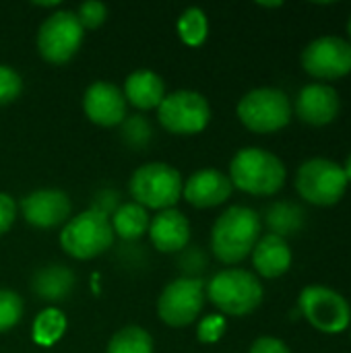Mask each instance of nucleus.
<instances>
[{"mask_svg": "<svg viewBox=\"0 0 351 353\" xmlns=\"http://www.w3.org/2000/svg\"><path fill=\"white\" fill-rule=\"evenodd\" d=\"M261 236V217L248 207H230L217 217L211 230V248L225 265L244 261L257 246Z\"/></svg>", "mask_w": 351, "mask_h": 353, "instance_id": "nucleus-1", "label": "nucleus"}, {"mask_svg": "<svg viewBox=\"0 0 351 353\" xmlns=\"http://www.w3.org/2000/svg\"><path fill=\"white\" fill-rule=\"evenodd\" d=\"M285 176L288 172L283 161L259 147H246L238 151L230 163L232 184L257 196H271L279 192L285 184Z\"/></svg>", "mask_w": 351, "mask_h": 353, "instance_id": "nucleus-2", "label": "nucleus"}, {"mask_svg": "<svg viewBox=\"0 0 351 353\" xmlns=\"http://www.w3.org/2000/svg\"><path fill=\"white\" fill-rule=\"evenodd\" d=\"M182 176L176 168L161 161H151L134 170L130 178V194L145 209L166 211L182 199Z\"/></svg>", "mask_w": 351, "mask_h": 353, "instance_id": "nucleus-3", "label": "nucleus"}, {"mask_svg": "<svg viewBox=\"0 0 351 353\" xmlns=\"http://www.w3.org/2000/svg\"><path fill=\"white\" fill-rule=\"evenodd\" d=\"M209 300L230 316H246L263 302L261 281L244 269H225L207 285Z\"/></svg>", "mask_w": 351, "mask_h": 353, "instance_id": "nucleus-4", "label": "nucleus"}, {"mask_svg": "<svg viewBox=\"0 0 351 353\" xmlns=\"http://www.w3.org/2000/svg\"><path fill=\"white\" fill-rule=\"evenodd\" d=\"M114 238L110 217L89 209L68 219L60 232V246L68 256L89 261L110 250Z\"/></svg>", "mask_w": 351, "mask_h": 353, "instance_id": "nucleus-5", "label": "nucleus"}, {"mask_svg": "<svg viewBox=\"0 0 351 353\" xmlns=\"http://www.w3.org/2000/svg\"><path fill=\"white\" fill-rule=\"evenodd\" d=\"M240 122L259 134H269L285 128L292 120L290 97L281 89H254L246 93L238 103Z\"/></svg>", "mask_w": 351, "mask_h": 353, "instance_id": "nucleus-6", "label": "nucleus"}, {"mask_svg": "<svg viewBox=\"0 0 351 353\" xmlns=\"http://www.w3.org/2000/svg\"><path fill=\"white\" fill-rule=\"evenodd\" d=\"M296 188L304 201L317 207H331L341 201L348 188L343 168L331 159H308L300 165Z\"/></svg>", "mask_w": 351, "mask_h": 353, "instance_id": "nucleus-7", "label": "nucleus"}, {"mask_svg": "<svg viewBox=\"0 0 351 353\" xmlns=\"http://www.w3.org/2000/svg\"><path fill=\"white\" fill-rule=\"evenodd\" d=\"M85 29L72 10L50 14L37 31V50L50 64H66L81 48Z\"/></svg>", "mask_w": 351, "mask_h": 353, "instance_id": "nucleus-8", "label": "nucleus"}, {"mask_svg": "<svg viewBox=\"0 0 351 353\" xmlns=\"http://www.w3.org/2000/svg\"><path fill=\"white\" fill-rule=\"evenodd\" d=\"M300 312L321 333L337 335L351 323V308L348 300L335 290L323 285L304 288L300 294Z\"/></svg>", "mask_w": 351, "mask_h": 353, "instance_id": "nucleus-9", "label": "nucleus"}, {"mask_svg": "<svg viewBox=\"0 0 351 353\" xmlns=\"http://www.w3.org/2000/svg\"><path fill=\"white\" fill-rule=\"evenodd\" d=\"M157 118L172 134H197L207 128L211 108L201 93L182 89L163 97L157 108Z\"/></svg>", "mask_w": 351, "mask_h": 353, "instance_id": "nucleus-10", "label": "nucleus"}, {"mask_svg": "<svg viewBox=\"0 0 351 353\" xmlns=\"http://www.w3.org/2000/svg\"><path fill=\"white\" fill-rule=\"evenodd\" d=\"M205 306V285L199 277H180L163 288L157 300V314L170 327L192 325Z\"/></svg>", "mask_w": 351, "mask_h": 353, "instance_id": "nucleus-11", "label": "nucleus"}, {"mask_svg": "<svg viewBox=\"0 0 351 353\" xmlns=\"http://www.w3.org/2000/svg\"><path fill=\"white\" fill-rule=\"evenodd\" d=\"M302 66L317 79H341L351 72V43L337 35L319 37L302 52Z\"/></svg>", "mask_w": 351, "mask_h": 353, "instance_id": "nucleus-12", "label": "nucleus"}, {"mask_svg": "<svg viewBox=\"0 0 351 353\" xmlns=\"http://www.w3.org/2000/svg\"><path fill=\"white\" fill-rule=\"evenodd\" d=\"M23 217L29 225L50 230L64 223L70 215V199L66 192L56 188H43L27 194L21 201Z\"/></svg>", "mask_w": 351, "mask_h": 353, "instance_id": "nucleus-13", "label": "nucleus"}, {"mask_svg": "<svg viewBox=\"0 0 351 353\" xmlns=\"http://www.w3.org/2000/svg\"><path fill=\"white\" fill-rule=\"evenodd\" d=\"M83 110L87 118L99 126H116L124 122L126 99L124 93L110 81H95L83 95Z\"/></svg>", "mask_w": 351, "mask_h": 353, "instance_id": "nucleus-14", "label": "nucleus"}, {"mask_svg": "<svg viewBox=\"0 0 351 353\" xmlns=\"http://www.w3.org/2000/svg\"><path fill=\"white\" fill-rule=\"evenodd\" d=\"M232 190H234V184L225 174L217 170H201L186 180L182 194L186 203H190L192 207L211 209V207L225 203Z\"/></svg>", "mask_w": 351, "mask_h": 353, "instance_id": "nucleus-15", "label": "nucleus"}, {"mask_svg": "<svg viewBox=\"0 0 351 353\" xmlns=\"http://www.w3.org/2000/svg\"><path fill=\"white\" fill-rule=\"evenodd\" d=\"M296 114L306 124L325 126L339 114V95L325 83L306 85L296 99Z\"/></svg>", "mask_w": 351, "mask_h": 353, "instance_id": "nucleus-16", "label": "nucleus"}, {"mask_svg": "<svg viewBox=\"0 0 351 353\" xmlns=\"http://www.w3.org/2000/svg\"><path fill=\"white\" fill-rule=\"evenodd\" d=\"M149 236L159 252H180L190 240V223L180 211L166 209L151 219Z\"/></svg>", "mask_w": 351, "mask_h": 353, "instance_id": "nucleus-17", "label": "nucleus"}, {"mask_svg": "<svg viewBox=\"0 0 351 353\" xmlns=\"http://www.w3.org/2000/svg\"><path fill=\"white\" fill-rule=\"evenodd\" d=\"M252 265L265 279H277L292 267V248L285 238L267 234L259 238L252 250Z\"/></svg>", "mask_w": 351, "mask_h": 353, "instance_id": "nucleus-18", "label": "nucleus"}, {"mask_svg": "<svg viewBox=\"0 0 351 353\" xmlns=\"http://www.w3.org/2000/svg\"><path fill=\"white\" fill-rule=\"evenodd\" d=\"M166 97V83L153 70H134L124 83V99L139 110H153Z\"/></svg>", "mask_w": 351, "mask_h": 353, "instance_id": "nucleus-19", "label": "nucleus"}, {"mask_svg": "<svg viewBox=\"0 0 351 353\" xmlns=\"http://www.w3.org/2000/svg\"><path fill=\"white\" fill-rule=\"evenodd\" d=\"M31 288L46 302H62L74 288V273L62 265H48L33 275Z\"/></svg>", "mask_w": 351, "mask_h": 353, "instance_id": "nucleus-20", "label": "nucleus"}, {"mask_svg": "<svg viewBox=\"0 0 351 353\" xmlns=\"http://www.w3.org/2000/svg\"><path fill=\"white\" fill-rule=\"evenodd\" d=\"M114 236H120L122 240H139L149 232V213L145 207L137 205V203H126L120 205L118 211L110 217Z\"/></svg>", "mask_w": 351, "mask_h": 353, "instance_id": "nucleus-21", "label": "nucleus"}, {"mask_svg": "<svg viewBox=\"0 0 351 353\" xmlns=\"http://www.w3.org/2000/svg\"><path fill=\"white\" fill-rule=\"evenodd\" d=\"M66 331V316L58 308H46L33 321V341L41 347L54 345Z\"/></svg>", "mask_w": 351, "mask_h": 353, "instance_id": "nucleus-22", "label": "nucleus"}, {"mask_svg": "<svg viewBox=\"0 0 351 353\" xmlns=\"http://www.w3.org/2000/svg\"><path fill=\"white\" fill-rule=\"evenodd\" d=\"M106 353H153V339L143 327L130 325L110 339Z\"/></svg>", "mask_w": 351, "mask_h": 353, "instance_id": "nucleus-23", "label": "nucleus"}, {"mask_svg": "<svg viewBox=\"0 0 351 353\" xmlns=\"http://www.w3.org/2000/svg\"><path fill=\"white\" fill-rule=\"evenodd\" d=\"M178 33L186 46H192V48L201 46L209 33V23H207L205 12L197 6L184 10L182 17L178 19Z\"/></svg>", "mask_w": 351, "mask_h": 353, "instance_id": "nucleus-24", "label": "nucleus"}, {"mask_svg": "<svg viewBox=\"0 0 351 353\" xmlns=\"http://www.w3.org/2000/svg\"><path fill=\"white\" fill-rule=\"evenodd\" d=\"M267 221L273 230L275 236H288L294 234L300 225H302V211L298 207L285 205V203H277L269 209Z\"/></svg>", "mask_w": 351, "mask_h": 353, "instance_id": "nucleus-25", "label": "nucleus"}, {"mask_svg": "<svg viewBox=\"0 0 351 353\" xmlns=\"http://www.w3.org/2000/svg\"><path fill=\"white\" fill-rule=\"evenodd\" d=\"M23 316V300L10 292L0 290V333L10 331Z\"/></svg>", "mask_w": 351, "mask_h": 353, "instance_id": "nucleus-26", "label": "nucleus"}, {"mask_svg": "<svg viewBox=\"0 0 351 353\" xmlns=\"http://www.w3.org/2000/svg\"><path fill=\"white\" fill-rule=\"evenodd\" d=\"M151 134H153V130H151L149 122H147L143 116H132V118H128V120L124 122V126H122V139H124L130 147H134V149L145 147V145L151 141Z\"/></svg>", "mask_w": 351, "mask_h": 353, "instance_id": "nucleus-27", "label": "nucleus"}, {"mask_svg": "<svg viewBox=\"0 0 351 353\" xmlns=\"http://www.w3.org/2000/svg\"><path fill=\"white\" fill-rule=\"evenodd\" d=\"M21 89H23L21 74L10 66L0 64V105L14 101L21 95Z\"/></svg>", "mask_w": 351, "mask_h": 353, "instance_id": "nucleus-28", "label": "nucleus"}, {"mask_svg": "<svg viewBox=\"0 0 351 353\" xmlns=\"http://www.w3.org/2000/svg\"><path fill=\"white\" fill-rule=\"evenodd\" d=\"M228 329V323L221 314H211V316H205L199 325V331H197V337L199 341L203 343H215L223 337Z\"/></svg>", "mask_w": 351, "mask_h": 353, "instance_id": "nucleus-29", "label": "nucleus"}, {"mask_svg": "<svg viewBox=\"0 0 351 353\" xmlns=\"http://www.w3.org/2000/svg\"><path fill=\"white\" fill-rule=\"evenodd\" d=\"M106 17H108L106 4L95 2V0L81 4V6H79V12H77V19H79V23L83 25V29H97V27L106 21Z\"/></svg>", "mask_w": 351, "mask_h": 353, "instance_id": "nucleus-30", "label": "nucleus"}, {"mask_svg": "<svg viewBox=\"0 0 351 353\" xmlns=\"http://www.w3.org/2000/svg\"><path fill=\"white\" fill-rule=\"evenodd\" d=\"M118 207H120L118 192H114V190H101V192H97V196H95V201L91 205V211H97V213H101L106 217H112L118 211Z\"/></svg>", "mask_w": 351, "mask_h": 353, "instance_id": "nucleus-31", "label": "nucleus"}, {"mask_svg": "<svg viewBox=\"0 0 351 353\" xmlns=\"http://www.w3.org/2000/svg\"><path fill=\"white\" fill-rule=\"evenodd\" d=\"M17 219V203L10 194L0 192V236L6 234Z\"/></svg>", "mask_w": 351, "mask_h": 353, "instance_id": "nucleus-32", "label": "nucleus"}, {"mask_svg": "<svg viewBox=\"0 0 351 353\" xmlns=\"http://www.w3.org/2000/svg\"><path fill=\"white\" fill-rule=\"evenodd\" d=\"M250 353H292L290 347L281 341V339H275V337H261L252 343Z\"/></svg>", "mask_w": 351, "mask_h": 353, "instance_id": "nucleus-33", "label": "nucleus"}, {"mask_svg": "<svg viewBox=\"0 0 351 353\" xmlns=\"http://www.w3.org/2000/svg\"><path fill=\"white\" fill-rule=\"evenodd\" d=\"M343 174H345V178H348V184H350L351 182V155L348 157L345 165H343Z\"/></svg>", "mask_w": 351, "mask_h": 353, "instance_id": "nucleus-34", "label": "nucleus"}, {"mask_svg": "<svg viewBox=\"0 0 351 353\" xmlns=\"http://www.w3.org/2000/svg\"><path fill=\"white\" fill-rule=\"evenodd\" d=\"M261 6H281V2H259Z\"/></svg>", "mask_w": 351, "mask_h": 353, "instance_id": "nucleus-35", "label": "nucleus"}, {"mask_svg": "<svg viewBox=\"0 0 351 353\" xmlns=\"http://www.w3.org/2000/svg\"><path fill=\"white\" fill-rule=\"evenodd\" d=\"M37 6H56L58 2H35Z\"/></svg>", "mask_w": 351, "mask_h": 353, "instance_id": "nucleus-36", "label": "nucleus"}, {"mask_svg": "<svg viewBox=\"0 0 351 353\" xmlns=\"http://www.w3.org/2000/svg\"><path fill=\"white\" fill-rule=\"evenodd\" d=\"M348 29H350V37H351V17H350V25H348Z\"/></svg>", "mask_w": 351, "mask_h": 353, "instance_id": "nucleus-37", "label": "nucleus"}]
</instances>
